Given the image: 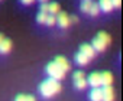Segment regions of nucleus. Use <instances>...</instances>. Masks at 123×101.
<instances>
[{
  "label": "nucleus",
  "mask_w": 123,
  "mask_h": 101,
  "mask_svg": "<svg viewBox=\"0 0 123 101\" xmlns=\"http://www.w3.org/2000/svg\"><path fill=\"white\" fill-rule=\"evenodd\" d=\"M74 59H75V64H77V65H81V67H84V65H87V64L90 62V59H88L86 55H83L81 52H77L75 56H74Z\"/></svg>",
  "instance_id": "f8f14e48"
},
{
  "label": "nucleus",
  "mask_w": 123,
  "mask_h": 101,
  "mask_svg": "<svg viewBox=\"0 0 123 101\" xmlns=\"http://www.w3.org/2000/svg\"><path fill=\"white\" fill-rule=\"evenodd\" d=\"M80 52H81L83 55H86L88 59H93V58L96 56V50L93 49V46H91L90 43H83V45L80 46Z\"/></svg>",
  "instance_id": "39448f33"
},
{
  "label": "nucleus",
  "mask_w": 123,
  "mask_h": 101,
  "mask_svg": "<svg viewBox=\"0 0 123 101\" xmlns=\"http://www.w3.org/2000/svg\"><path fill=\"white\" fill-rule=\"evenodd\" d=\"M61 91V84L59 81L56 79H52V78H46L45 81L41 82L39 85V92L43 98H51L54 97L55 94H58Z\"/></svg>",
  "instance_id": "f257e3e1"
},
{
  "label": "nucleus",
  "mask_w": 123,
  "mask_h": 101,
  "mask_svg": "<svg viewBox=\"0 0 123 101\" xmlns=\"http://www.w3.org/2000/svg\"><path fill=\"white\" fill-rule=\"evenodd\" d=\"M46 72H48V75H49V78H52V79H56V81H61L64 77H65V72L61 69L55 62H49L48 65H46Z\"/></svg>",
  "instance_id": "7ed1b4c3"
},
{
  "label": "nucleus",
  "mask_w": 123,
  "mask_h": 101,
  "mask_svg": "<svg viewBox=\"0 0 123 101\" xmlns=\"http://www.w3.org/2000/svg\"><path fill=\"white\" fill-rule=\"evenodd\" d=\"M20 2H22V5H26V6H29V5H32V3L35 2V0H20Z\"/></svg>",
  "instance_id": "b1692460"
},
{
  "label": "nucleus",
  "mask_w": 123,
  "mask_h": 101,
  "mask_svg": "<svg viewBox=\"0 0 123 101\" xmlns=\"http://www.w3.org/2000/svg\"><path fill=\"white\" fill-rule=\"evenodd\" d=\"M39 12H42V13H48V3H41Z\"/></svg>",
  "instance_id": "4be33fe9"
},
{
  "label": "nucleus",
  "mask_w": 123,
  "mask_h": 101,
  "mask_svg": "<svg viewBox=\"0 0 123 101\" xmlns=\"http://www.w3.org/2000/svg\"><path fill=\"white\" fill-rule=\"evenodd\" d=\"M46 16H48V13H42V12H39V13H38V16H36V20H38V23H42V25H45Z\"/></svg>",
  "instance_id": "aec40b11"
},
{
  "label": "nucleus",
  "mask_w": 123,
  "mask_h": 101,
  "mask_svg": "<svg viewBox=\"0 0 123 101\" xmlns=\"http://www.w3.org/2000/svg\"><path fill=\"white\" fill-rule=\"evenodd\" d=\"M56 23L59 25V28H62V29L68 28V26L71 25L70 16H68V15H67L65 12H59V13L56 15Z\"/></svg>",
  "instance_id": "20e7f679"
},
{
  "label": "nucleus",
  "mask_w": 123,
  "mask_h": 101,
  "mask_svg": "<svg viewBox=\"0 0 123 101\" xmlns=\"http://www.w3.org/2000/svg\"><path fill=\"white\" fill-rule=\"evenodd\" d=\"M98 9L103 10L104 13H110L113 10V5H111V0H98Z\"/></svg>",
  "instance_id": "9d476101"
},
{
  "label": "nucleus",
  "mask_w": 123,
  "mask_h": 101,
  "mask_svg": "<svg viewBox=\"0 0 123 101\" xmlns=\"http://www.w3.org/2000/svg\"><path fill=\"white\" fill-rule=\"evenodd\" d=\"M88 98H90V101H101V90L100 88H93Z\"/></svg>",
  "instance_id": "ddd939ff"
},
{
  "label": "nucleus",
  "mask_w": 123,
  "mask_h": 101,
  "mask_svg": "<svg viewBox=\"0 0 123 101\" xmlns=\"http://www.w3.org/2000/svg\"><path fill=\"white\" fill-rule=\"evenodd\" d=\"M52 62H55V64H56L61 69H62L64 72H65V71H70V68H71V65H70L68 59H67L65 56H55Z\"/></svg>",
  "instance_id": "423d86ee"
},
{
  "label": "nucleus",
  "mask_w": 123,
  "mask_h": 101,
  "mask_svg": "<svg viewBox=\"0 0 123 101\" xmlns=\"http://www.w3.org/2000/svg\"><path fill=\"white\" fill-rule=\"evenodd\" d=\"M111 5H113V9L114 7H120L122 6V0H111Z\"/></svg>",
  "instance_id": "5701e85b"
},
{
  "label": "nucleus",
  "mask_w": 123,
  "mask_h": 101,
  "mask_svg": "<svg viewBox=\"0 0 123 101\" xmlns=\"http://www.w3.org/2000/svg\"><path fill=\"white\" fill-rule=\"evenodd\" d=\"M56 13H59V5L56 2L48 3V15H54L56 16Z\"/></svg>",
  "instance_id": "4468645a"
},
{
  "label": "nucleus",
  "mask_w": 123,
  "mask_h": 101,
  "mask_svg": "<svg viewBox=\"0 0 123 101\" xmlns=\"http://www.w3.org/2000/svg\"><path fill=\"white\" fill-rule=\"evenodd\" d=\"M101 101H114V91L110 87H103L101 90Z\"/></svg>",
  "instance_id": "6e6552de"
},
{
  "label": "nucleus",
  "mask_w": 123,
  "mask_h": 101,
  "mask_svg": "<svg viewBox=\"0 0 123 101\" xmlns=\"http://www.w3.org/2000/svg\"><path fill=\"white\" fill-rule=\"evenodd\" d=\"M87 85H91L93 88H98L101 85V81H100V72H93L88 75L87 78Z\"/></svg>",
  "instance_id": "0eeeda50"
},
{
  "label": "nucleus",
  "mask_w": 123,
  "mask_h": 101,
  "mask_svg": "<svg viewBox=\"0 0 123 101\" xmlns=\"http://www.w3.org/2000/svg\"><path fill=\"white\" fill-rule=\"evenodd\" d=\"M73 78H74V81L81 79V78H84V72H83V71H75L74 75H73Z\"/></svg>",
  "instance_id": "412c9836"
},
{
  "label": "nucleus",
  "mask_w": 123,
  "mask_h": 101,
  "mask_svg": "<svg viewBox=\"0 0 123 101\" xmlns=\"http://www.w3.org/2000/svg\"><path fill=\"white\" fill-rule=\"evenodd\" d=\"M90 16H97L98 13H100V9H98V5L97 3H91V6H90V9H88V12H87Z\"/></svg>",
  "instance_id": "dca6fc26"
},
{
  "label": "nucleus",
  "mask_w": 123,
  "mask_h": 101,
  "mask_svg": "<svg viewBox=\"0 0 123 101\" xmlns=\"http://www.w3.org/2000/svg\"><path fill=\"white\" fill-rule=\"evenodd\" d=\"M12 50V40L10 39H3V42L0 43V54H9Z\"/></svg>",
  "instance_id": "9b49d317"
},
{
  "label": "nucleus",
  "mask_w": 123,
  "mask_h": 101,
  "mask_svg": "<svg viewBox=\"0 0 123 101\" xmlns=\"http://www.w3.org/2000/svg\"><path fill=\"white\" fill-rule=\"evenodd\" d=\"M91 0H83V3H81V6H80V9H81V12H84V13H87L88 12V9H90V6H91Z\"/></svg>",
  "instance_id": "a211bd4d"
},
{
  "label": "nucleus",
  "mask_w": 123,
  "mask_h": 101,
  "mask_svg": "<svg viewBox=\"0 0 123 101\" xmlns=\"http://www.w3.org/2000/svg\"><path fill=\"white\" fill-rule=\"evenodd\" d=\"M15 101H36L33 95H28V94H19L16 95Z\"/></svg>",
  "instance_id": "2eb2a0df"
},
{
  "label": "nucleus",
  "mask_w": 123,
  "mask_h": 101,
  "mask_svg": "<svg viewBox=\"0 0 123 101\" xmlns=\"http://www.w3.org/2000/svg\"><path fill=\"white\" fill-rule=\"evenodd\" d=\"M39 2H42V3H45V2H48V0H39Z\"/></svg>",
  "instance_id": "bb28decb"
},
{
  "label": "nucleus",
  "mask_w": 123,
  "mask_h": 101,
  "mask_svg": "<svg viewBox=\"0 0 123 101\" xmlns=\"http://www.w3.org/2000/svg\"><path fill=\"white\" fill-rule=\"evenodd\" d=\"M74 85H75L77 90H84V88L87 87V79H86V78L77 79V81H74Z\"/></svg>",
  "instance_id": "f3484780"
},
{
  "label": "nucleus",
  "mask_w": 123,
  "mask_h": 101,
  "mask_svg": "<svg viewBox=\"0 0 123 101\" xmlns=\"http://www.w3.org/2000/svg\"><path fill=\"white\" fill-rule=\"evenodd\" d=\"M100 81H101V85H103V87H110L111 82H113V75H111V72H109V71L101 72V74H100Z\"/></svg>",
  "instance_id": "1a4fd4ad"
},
{
  "label": "nucleus",
  "mask_w": 123,
  "mask_h": 101,
  "mask_svg": "<svg viewBox=\"0 0 123 101\" xmlns=\"http://www.w3.org/2000/svg\"><path fill=\"white\" fill-rule=\"evenodd\" d=\"M110 43H111V38H110V35L106 33V32H98L97 36L93 39L91 46H93V49L96 50V52H103V50H104Z\"/></svg>",
  "instance_id": "f03ea898"
},
{
  "label": "nucleus",
  "mask_w": 123,
  "mask_h": 101,
  "mask_svg": "<svg viewBox=\"0 0 123 101\" xmlns=\"http://www.w3.org/2000/svg\"><path fill=\"white\" fill-rule=\"evenodd\" d=\"M56 23V16H54V15H48L46 16V20H45V25H48V26H54Z\"/></svg>",
  "instance_id": "6ab92c4d"
},
{
  "label": "nucleus",
  "mask_w": 123,
  "mask_h": 101,
  "mask_svg": "<svg viewBox=\"0 0 123 101\" xmlns=\"http://www.w3.org/2000/svg\"><path fill=\"white\" fill-rule=\"evenodd\" d=\"M70 20L74 22V23H77V22H78V17H77V16H73V17H70Z\"/></svg>",
  "instance_id": "393cba45"
},
{
  "label": "nucleus",
  "mask_w": 123,
  "mask_h": 101,
  "mask_svg": "<svg viewBox=\"0 0 123 101\" xmlns=\"http://www.w3.org/2000/svg\"><path fill=\"white\" fill-rule=\"evenodd\" d=\"M3 39H5V36H3L2 33H0V43H2V42H3Z\"/></svg>",
  "instance_id": "a878e982"
}]
</instances>
